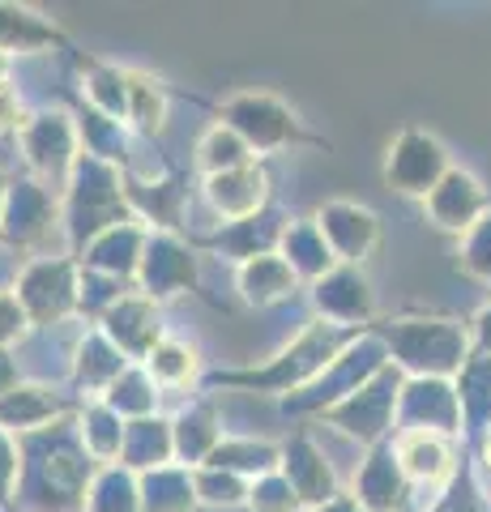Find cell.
Instances as JSON below:
<instances>
[{
    "label": "cell",
    "instance_id": "1",
    "mask_svg": "<svg viewBox=\"0 0 491 512\" xmlns=\"http://www.w3.org/2000/svg\"><path fill=\"white\" fill-rule=\"evenodd\" d=\"M133 94H137V120H141V128H158V124H163V94H158L150 82H141V77H133Z\"/></svg>",
    "mask_w": 491,
    "mask_h": 512
},
{
    "label": "cell",
    "instance_id": "2",
    "mask_svg": "<svg viewBox=\"0 0 491 512\" xmlns=\"http://www.w3.org/2000/svg\"><path fill=\"white\" fill-rule=\"evenodd\" d=\"M13 124H18V99H13V90L0 82V133L13 128Z\"/></svg>",
    "mask_w": 491,
    "mask_h": 512
}]
</instances>
